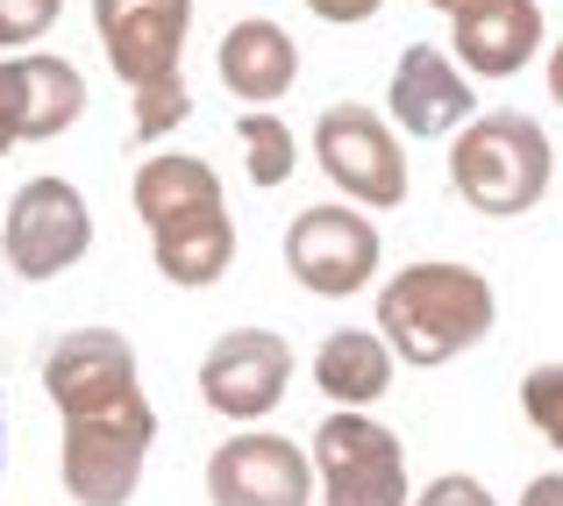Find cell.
Listing matches in <instances>:
<instances>
[{
	"label": "cell",
	"instance_id": "4",
	"mask_svg": "<svg viewBox=\"0 0 563 506\" xmlns=\"http://www.w3.org/2000/svg\"><path fill=\"white\" fill-rule=\"evenodd\" d=\"M151 442H157V407L151 399H122V407H100L65 421V499L79 506H129L143 485V464H151Z\"/></svg>",
	"mask_w": 563,
	"mask_h": 506
},
{
	"label": "cell",
	"instance_id": "5",
	"mask_svg": "<svg viewBox=\"0 0 563 506\" xmlns=\"http://www.w3.org/2000/svg\"><path fill=\"white\" fill-rule=\"evenodd\" d=\"M314 493L321 506H407V450L364 407H335L314 428Z\"/></svg>",
	"mask_w": 563,
	"mask_h": 506
},
{
	"label": "cell",
	"instance_id": "3",
	"mask_svg": "<svg viewBox=\"0 0 563 506\" xmlns=\"http://www.w3.org/2000/svg\"><path fill=\"white\" fill-rule=\"evenodd\" d=\"M550 172H556V157H550L542 122H528V114H514V108L471 114L450 143V186L464 193V207H478V215H493V221L528 215V207L550 193Z\"/></svg>",
	"mask_w": 563,
	"mask_h": 506
},
{
	"label": "cell",
	"instance_id": "6",
	"mask_svg": "<svg viewBox=\"0 0 563 506\" xmlns=\"http://www.w3.org/2000/svg\"><path fill=\"white\" fill-rule=\"evenodd\" d=\"M0 250H8V272L43 286V278H65L71 264L93 250V207L71 178H29L8 200V229H0Z\"/></svg>",
	"mask_w": 563,
	"mask_h": 506
},
{
	"label": "cell",
	"instance_id": "24",
	"mask_svg": "<svg viewBox=\"0 0 563 506\" xmlns=\"http://www.w3.org/2000/svg\"><path fill=\"white\" fill-rule=\"evenodd\" d=\"M307 8H314L321 22H335V29H357V22H372L385 0H307Z\"/></svg>",
	"mask_w": 563,
	"mask_h": 506
},
{
	"label": "cell",
	"instance_id": "21",
	"mask_svg": "<svg viewBox=\"0 0 563 506\" xmlns=\"http://www.w3.org/2000/svg\"><path fill=\"white\" fill-rule=\"evenodd\" d=\"M57 8L65 0H0V51H29L57 22Z\"/></svg>",
	"mask_w": 563,
	"mask_h": 506
},
{
	"label": "cell",
	"instance_id": "14",
	"mask_svg": "<svg viewBox=\"0 0 563 506\" xmlns=\"http://www.w3.org/2000/svg\"><path fill=\"white\" fill-rule=\"evenodd\" d=\"M450 36L464 72L478 79H514L528 57L542 51V8L536 0H464L450 14Z\"/></svg>",
	"mask_w": 563,
	"mask_h": 506
},
{
	"label": "cell",
	"instance_id": "23",
	"mask_svg": "<svg viewBox=\"0 0 563 506\" xmlns=\"http://www.w3.org/2000/svg\"><path fill=\"white\" fill-rule=\"evenodd\" d=\"M413 506H499V499L485 493L478 479H464V471H450V479L421 485V499H413Z\"/></svg>",
	"mask_w": 563,
	"mask_h": 506
},
{
	"label": "cell",
	"instance_id": "13",
	"mask_svg": "<svg viewBox=\"0 0 563 506\" xmlns=\"http://www.w3.org/2000/svg\"><path fill=\"white\" fill-rule=\"evenodd\" d=\"M471 114H478V86H464V72L435 43H407L385 86V122L399 136H456Z\"/></svg>",
	"mask_w": 563,
	"mask_h": 506
},
{
	"label": "cell",
	"instance_id": "22",
	"mask_svg": "<svg viewBox=\"0 0 563 506\" xmlns=\"http://www.w3.org/2000/svg\"><path fill=\"white\" fill-rule=\"evenodd\" d=\"M29 143V114H22V65L0 57V157Z\"/></svg>",
	"mask_w": 563,
	"mask_h": 506
},
{
	"label": "cell",
	"instance_id": "26",
	"mask_svg": "<svg viewBox=\"0 0 563 506\" xmlns=\"http://www.w3.org/2000/svg\"><path fill=\"white\" fill-rule=\"evenodd\" d=\"M550 100H556V108H563V43H556V51H550Z\"/></svg>",
	"mask_w": 563,
	"mask_h": 506
},
{
	"label": "cell",
	"instance_id": "8",
	"mask_svg": "<svg viewBox=\"0 0 563 506\" xmlns=\"http://www.w3.org/2000/svg\"><path fill=\"white\" fill-rule=\"evenodd\" d=\"M378 221L357 215L343 200H321L307 215H292L286 229V272L300 278L314 300H350L378 278Z\"/></svg>",
	"mask_w": 563,
	"mask_h": 506
},
{
	"label": "cell",
	"instance_id": "27",
	"mask_svg": "<svg viewBox=\"0 0 563 506\" xmlns=\"http://www.w3.org/2000/svg\"><path fill=\"white\" fill-rule=\"evenodd\" d=\"M0 464H8V393H0Z\"/></svg>",
	"mask_w": 563,
	"mask_h": 506
},
{
	"label": "cell",
	"instance_id": "18",
	"mask_svg": "<svg viewBox=\"0 0 563 506\" xmlns=\"http://www.w3.org/2000/svg\"><path fill=\"white\" fill-rule=\"evenodd\" d=\"M235 143H243L250 186H286L292 165H300V143H292V129L278 122L272 108H250L243 122H235Z\"/></svg>",
	"mask_w": 563,
	"mask_h": 506
},
{
	"label": "cell",
	"instance_id": "9",
	"mask_svg": "<svg viewBox=\"0 0 563 506\" xmlns=\"http://www.w3.org/2000/svg\"><path fill=\"white\" fill-rule=\"evenodd\" d=\"M286 385H292V342L272 329H229L200 356V399L235 428L264 421L286 399Z\"/></svg>",
	"mask_w": 563,
	"mask_h": 506
},
{
	"label": "cell",
	"instance_id": "10",
	"mask_svg": "<svg viewBox=\"0 0 563 506\" xmlns=\"http://www.w3.org/2000/svg\"><path fill=\"white\" fill-rule=\"evenodd\" d=\"M93 29H100V51H108L114 79L136 94V86L179 79L192 0H93Z\"/></svg>",
	"mask_w": 563,
	"mask_h": 506
},
{
	"label": "cell",
	"instance_id": "7",
	"mask_svg": "<svg viewBox=\"0 0 563 506\" xmlns=\"http://www.w3.org/2000/svg\"><path fill=\"white\" fill-rule=\"evenodd\" d=\"M314 157L329 172L335 193L364 207H399L407 200V151H399V129L385 122L378 108H357V100H335L314 122Z\"/></svg>",
	"mask_w": 563,
	"mask_h": 506
},
{
	"label": "cell",
	"instance_id": "17",
	"mask_svg": "<svg viewBox=\"0 0 563 506\" xmlns=\"http://www.w3.org/2000/svg\"><path fill=\"white\" fill-rule=\"evenodd\" d=\"M14 65H22L29 143L65 136V129L86 114V79H79V65H71V57H51V51H14Z\"/></svg>",
	"mask_w": 563,
	"mask_h": 506
},
{
	"label": "cell",
	"instance_id": "12",
	"mask_svg": "<svg viewBox=\"0 0 563 506\" xmlns=\"http://www.w3.org/2000/svg\"><path fill=\"white\" fill-rule=\"evenodd\" d=\"M207 499L214 506H307L314 499V464L272 428H243L207 457Z\"/></svg>",
	"mask_w": 563,
	"mask_h": 506
},
{
	"label": "cell",
	"instance_id": "15",
	"mask_svg": "<svg viewBox=\"0 0 563 506\" xmlns=\"http://www.w3.org/2000/svg\"><path fill=\"white\" fill-rule=\"evenodd\" d=\"M214 65H221V86H229L235 100H250V108H272V100H286L292 79H300V43H292L278 22L250 14V22H235L229 36H221Z\"/></svg>",
	"mask_w": 563,
	"mask_h": 506
},
{
	"label": "cell",
	"instance_id": "2",
	"mask_svg": "<svg viewBox=\"0 0 563 506\" xmlns=\"http://www.w3.org/2000/svg\"><path fill=\"white\" fill-rule=\"evenodd\" d=\"M493 278L471 272V264H450V257H421L407 264L399 278H385L378 293V336L399 364L413 371H435L450 356L478 350L493 336Z\"/></svg>",
	"mask_w": 563,
	"mask_h": 506
},
{
	"label": "cell",
	"instance_id": "28",
	"mask_svg": "<svg viewBox=\"0 0 563 506\" xmlns=\"http://www.w3.org/2000/svg\"><path fill=\"white\" fill-rule=\"evenodd\" d=\"M428 8H442V14H456V8H464V0H428Z\"/></svg>",
	"mask_w": 563,
	"mask_h": 506
},
{
	"label": "cell",
	"instance_id": "20",
	"mask_svg": "<svg viewBox=\"0 0 563 506\" xmlns=\"http://www.w3.org/2000/svg\"><path fill=\"white\" fill-rule=\"evenodd\" d=\"M521 407H528V421L542 428V442L550 450H563V364H536L521 378Z\"/></svg>",
	"mask_w": 563,
	"mask_h": 506
},
{
	"label": "cell",
	"instance_id": "16",
	"mask_svg": "<svg viewBox=\"0 0 563 506\" xmlns=\"http://www.w3.org/2000/svg\"><path fill=\"white\" fill-rule=\"evenodd\" d=\"M393 371H399V356L385 350L378 329H335L314 350V385L335 407H372V399H385L393 393Z\"/></svg>",
	"mask_w": 563,
	"mask_h": 506
},
{
	"label": "cell",
	"instance_id": "1",
	"mask_svg": "<svg viewBox=\"0 0 563 506\" xmlns=\"http://www.w3.org/2000/svg\"><path fill=\"white\" fill-rule=\"evenodd\" d=\"M136 215L151 229L157 272L186 293H207L235 264V221L221 200V172L192 151H157L136 172Z\"/></svg>",
	"mask_w": 563,
	"mask_h": 506
},
{
	"label": "cell",
	"instance_id": "25",
	"mask_svg": "<svg viewBox=\"0 0 563 506\" xmlns=\"http://www.w3.org/2000/svg\"><path fill=\"white\" fill-rule=\"evenodd\" d=\"M521 506H563V471H550V479H536L521 493Z\"/></svg>",
	"mask_w": 563,
	"mask_h": 506
},
{
	"label": "cell",
	"instance_id": "11",
	"mask_svg": "<svg viewBox=\"0 0 563 506\" xmlns=\"http://www.w3.org/2000/svg\"><path fill=\"white\" fill-rule=\"evenodd\" d=\"M43 393H51V407L65 414V421L136 399L143 393L136 342L114 336V329H71V336H57L51 356H43Z\"/></svg>",
	"mask_w": 563,
	"mask_h": 506
},
{
	"label": "cell",
	"instance_id": "19",
	"mask_svg": "<svg viewBox=\"0 0 563 506\" xmlns=\"http://www.w3.org/2000/svg\"><path fill=\"white\" fill-rule=\"evenodd\" d=\"M192 114V94H186V72L179 79H157V86H136V136L143 143H157V136H172Z\"/></svg>",
	"mask_w": 563,
	"mask_h": 506
}]
</instances>
